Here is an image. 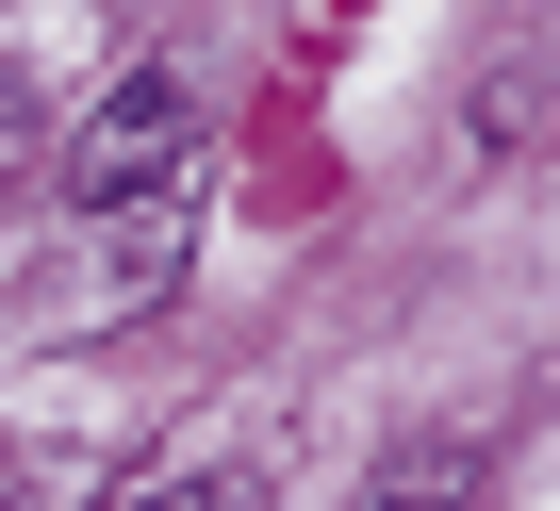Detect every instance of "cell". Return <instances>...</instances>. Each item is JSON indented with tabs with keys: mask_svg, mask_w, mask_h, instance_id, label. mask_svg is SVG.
<instances>
[{
	"mask_svg": "<svg viewBox=\"0 0 560 511\" xmlns=\"http://www.w3.org/2000/svg\"><path fill=\"white\" fill-rule=\"evenodd\" d=\"M100 83H116L100 0H0V182H50L67 165V116Z\"/></svg>",
	"mask_w": 560,
	"mask_h": 511,
	"instance_id": "obj_1",
	"label": "cell"
},
{
	"mask_svg": "<svg viewBox=\"0 0 560 511\" xmlns=\"http://www.w3.org/2000/svg\"><path fill=\"white\" fill-rule=\"evenodd\" d=\"M198 165V83L182 67H116L83 116H67V165L50 182H83V198H165Z\"/></svg>",
	"mask_w": 560,
	"mask_h": 511,
	"instance_id": "obj_2",
	"label": "cell"
},
{
	"mask_svg": "<svg viewBox=\"0 0 560 511\" xmlns=\"http://www.w3.org/2000/svg\"><path fill=\"white\" fill-rule=\"evenodd\" d=\"M116 478L83 462V445H0V511H100Z\"/></svg>",
	"mask_w": 560,
	"mask_h": 511,
	"instance_id": "obj_3",
	"label": "cell"
},
{
	"mask_svg": "<svg viewBox=\"0 0 560 511\" xmlns=\"http://www.w3.org/2000/svg\"><path fill=\"white\" fill-rule=\"evenodd\" d=\"M462 495H478V462H462V445H429V462H396V478H380V511H462Z\"/></svg>",
	"mask_w": 560,
	"mask_h": 511,
	"instance_id": "obj_4",
	"label": "cell"
}]
</instances>
